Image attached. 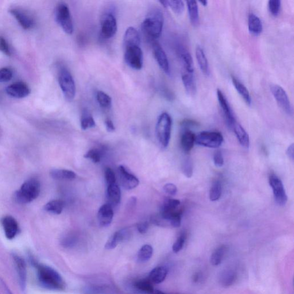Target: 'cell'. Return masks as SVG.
Returning a JSON list of instances; mask_svg holds the SVG:
<instances>
[{
  "instance_id": "7",
  "label": "cell",
  "mask_w": 294,
  "mask_h": 294,
  "mask_svg": "<svg viewBox=\"0 0 294 294\" xmlns=\"http://www.w3.org/2000/svg\"><path fill=\"white\" fill-rule=\"evenodd\" d=\"M224 141L222 135L218 132L204 131L196 136L195 142L200 146L218 148Z\"/></svg>"
},
{
  "instance_id": "23",
  "label": "cell",
  "mask_w": 294,
  "mask_h": 294,
  "mask_svg": "<svg viewBox=\"0 0 294 294\" xmlns=\"http://www.w3.org/2000/svg\"><path fill=\"white\" fill-rule=\"evenodd\" d=\"M106 197L107 204L111 205L112 207L118 206L120 203L121 190L117 184L108 186Z\"/></svg>"
},
{
  "instance_id": "35",
  "label": "cell",
  "mask_w": 294,
  "mask_h": 294,
  "mask_svg": "<svg viewBox=\"0 0 294 294\" xmlns=\"http://www.w3.org/2000/svg\"><path fill=\"white\" fill-rule=\"evenodd\" d=\"M64 204L61 200H52L46 204L44 206V210L54 214H60L62 212Z\"/></svg>"
},
{
  "instance_id": "25",
  "label": "cell",
  "mask_w": 294,
  "mask_h": 294,
  "mask_svg": "<svg viewBox=\"0 0 294 294\" xmlns=\"http://www.w3.org/2000/svg\"><path fill=\"white\" fill-rule=\"evenodd\" d=\"M196 135L190 130H184L182 134L180 144L182 148L185 153H189L194 146Z\"/></svg>"
},
{
  "instance_id": "49",
  "label": "cell",
  "mask_w": 294,
  "mask_h": 294,
  "mask_svg": "<svg viewBox=\"0 0 294 294\" xmlns=\"http://www.w3.org/2000/svg\"><path fill=\"white\" fill-rule=\"evenodd\" d=\"M105 176L107 186L115 184L116 182V175L110 168H106L105 170Z\"/></svg>"
},
{
  "instance_id": "12",
  "label": "cell",
  "mask_w": 294,
  "mask_h": 294,
  "mask_svg": "<svg viewBox=\"0 0 294 294\" xmlns=\"http://www.w3.org/2000/svg\"><path fill=\"white\" fill-rule=\"evenodd\" d=\"M10 14L16 19L22 28L26 30L32 29L36 24L34 18L26 10L18 7L10 10Z\"/></svg>"
},
{
  "instance_id": "56",
  "label": "cell",
  "mask_w": 294,
  "mask_h": 294,
  "mask_svg": "<svg viewBox=\"0 0 294 294\" xmlns=\"http://www.w3.org/2000/svg\"><path fill=\"white\" fill-rule=\"evenodd\" d=\"M287 156L292 160H294V145L292 144L288 146L287 150Z\"/></svg>"
},
{
  "instance_id": "18",
  "label": "cell",
  "mask_w": 294,
  "mask_h": 294,
  "mask_svg": "<svg viewBox=\"0 0 294 294\" xmlns=\"http://www.w3.org/2000/svg\"><path fill=\"white\" fill-rule=\"evenodd\" d=\"M2 224L7 238L12 240L16 236L19 231V226L17 220L13 216H4L2 220Z\"/></svg>"
},
{
  "instance_id": "52",
  "label": "cell",
  "mask_w": 294,
  "mask_h": 294,
  "mask_svg": "<svg viewBox=\"0 0 294 294\" xmlns=\"http://www.w3.org/2000/svg\"><path fill=\"white\" fill-rule=\"evenodd\" d=\"M164 191L170 196H175L176 194L178 188L176 186L173 184H168L164 187Z\"/></svg>"
},
{
  "instance_id": "2",
  "label": "cell",
  "mask_w": 294,
  "mask_h": 294,
  "mask_svg": "<svg viewBox=\"0 0 294 294\" xmlns=\"http://www.w3.org/2000/svg\"><path fill=\"white\" fill-rule=\"evenodd\" d=\"M164 24V16L160 9H154L143 21L142 28L147 36L156 40L161 36Z\"/></svg>"
},
{
  "instance_id": "28",
  "label": "cell",
  "mask_w": 294,
  "mask_h": 294,
  "mask_svg": "<svg viewBox=\"0 0 294 294\" xmlns=\"http://www.w3.org/2000/svg\"><path fill=\"white\" fill-rule=\"evenodd\" d=\"M168 270L164 266H157L150 273L148 280L154 284H160L167 277Z\"/></svg>"
},
{
  "instance_id": "50",
  "label": "cell",
  "mask_w": 294,
  "mask_h": 294,
  "mask_svg": "<svg viewBox=\"0 0 294 294\" xmlns=\"http://www.w3.org/2000/svg\"><path fill=\"white\" fill-rule=\"evenodd\" d=\"M76 238L72 234H68L62 240V245L66 248H71L76 244Z\"/></svg>"
},
{
  "instance_id": "36",
  "label": "cell",
  "mask_w": 294,
  "mask_h": 294,
  "mask_svg": "<svg viewBox=\"0 0 294 294\" xmlns=\"http://www.w3.org/2000/svg\"><path fill=\"white\" fill-rule=\"evenodd\" d=\"M160 2L164 8H170L174 13L181 14L184 12V4L181 0H170V1H160Z\"/></svg>"
},
{
  "instance_id": "39",
  "label": "cell",
  "mask_w": 294,
  "mask_h": 294,
  "mask_svg": "<svg viewBox=\"0 0 294 294\" xmlns=\"http://www.w3.org/2000/svg\"><path fill=\"white\" fill-rule=\"evenodd\" d=\"M81 128L83 130L92 128L96 126L94 117L88 111H84L80 118Z\"/></svg>"
},
{
  "instance_id": "30",
  "label": "cell",
  "mask_w": 294,
  "mask_h": 294,
  "mask_svg": "<svg viewBox=\"0 0 294 294\" xmlns=\"http://www.w3.org/2000/svg\"><path fill=\"white\" fill-rule=\"evenodd\" d=\"M190 20L193 26H198L200 23V14L198 4L196 1H186Z\"/></svg>"
},
{
  "instance_id": "38",
  "label": "cell",
  "mask_w": 294,
  "mask_h": 294,
  "mask_svg": "<svg viewBox=\"0 0 294 294\" xmlns=\"http://www.w3.org/2000/svg\"><path fill=\"white\" fill-rule=\"evenodd\" d=\"M153 248L152 246L146 244L143 246L138 254V262H144L148 261L152 256Z\"/></svg>"
},
{
  "instance_id": "44",
  "label": "cell",
  "mask_w": 294,
  "mask_h": 294,
  "mask_svg": "<svg viewBox=\"0 0 294 294\" xmlns=\"http://www.w3.org/2000/svg\"><path fill=\"white\" fill-rule=\"evenodd\" d=\"M84 158L90 160L94 164H98L102 160V153L98 149H91L84 154Z\"/></svg>"
},
{
  "instance_id": "29",
  "label": "cell",
  "mask_w": 294,
  "mask_h": 294,
  "mask_svg": "<svg viewBox=\"0 0 294 294\" xmlns=\"http://www.w3.org/2000/svg\"><path fill=\"white\" fill-rule=\"evenodd\" d=\"M50 176L53 179L59 180H72L76 178V174L71 170L52 169Z\"/></svg>"
},
{
  "instance_id": "17",
  "label": "cell",
  "mask_w": 294,
  "mask_h": 294,
  "mask_svg": "<svg viewBox=\"0 0 294 294\" xmlns=\"http://www.w3.org/2000/svg\"><path fill=\"white\" fill-rule=\"evenodd\" d=\"M118 170L121 184L124 188L127 190H130L138 187L139 180L136 176L128 172V170L123 166H120Z\"/></svg>"
},
{
  "instance_id": "4",
  "label": "cell",
  "mask_w": 294,
  "mask_h": 294,
  "mask_svg": "<svg viewBox=\"0 0 294 294\" xmlns=\"http://www.w3.org/2000/svg\"><path fill=\"white\" fill-rule=\"evenodd\" d=\"M172 118L168 113H163L158 117L156 126V132L158 141L161 146L166 148L171 138L172 128Z\"/></svg>"
},
{
  "instance_id": "43",
  "label": "cell",
  "mask_w": 294,
  "mask_h": 294,
  "mask_svg": "<svg viewBox=\"0 0 294 294\" xmlns=\"http://www.w3.org/2000/svg\"><path fill=\"white\" fill-rule=\"evenodd\" d=\"M187 234L185 232L180 234L172 246V250L174 253H178L183 249L186 240Z\"/></svg>"
},
{
  "instance_id": "40",
  "label": "cell",
  "mask_w": 294,
  "mask_h": 294,
  "mask_svg": "<svg viewBox=\"0 0 294 294\" xmlns=\"http://www.w3.org/2000/svg\"><path fill=\"white\" fill-rule=\"evenodd\" d=\"M152 284V282L147 278V280H140L136 281L134 286L135 288L142 292L154 294V290Z\"/></svg>"
},
{
  "instance_id": "55",
  "label": "cell",
  "mask_w": 294,
  "mask_h": 294,
  "mask_svg": "<svg viewBox=\"0 0 294 294\" xmlns=\"http://www.w3.org/2000/svg\"><path fill=\"white\" fill-rule=\"evenodd\" d=\"M106 128L109 132H114L116 128L113 122L110 119H106L105 122Z\"/></svg>"
},
{
  "instance_id": "14",
  "label": "cell",
  "mask_w": 294,
  "mask_h": 294,
  "mask_svg": "<svg viewBox=\"0 0 294 294\" xmlns=\"http://www.w3.org/2000/svg\"><path fill=\"white\" fill-rule=\"evenodd\" d=\"M216 94H218V98L220 106V108H222L224 116H225L227 124L228 126L231 128L234 124L236 122L234 112L232 111L230 104L228 102L226 96H224L222 91L218 90V91H216Z\"/></svg>"
},
{
  "instance_id": "54",
  "label": "cell",
  "mask_w": 294,
  "mask_h": 294,
  "mask_svg": "<svg viewBox=\"0 0 294 294\" xmlns=\"http://www.w3.org/2000/svg\"><path fill=\"white\" fill-rule=\"evenodd\" d=\"M149 228V224L148 222H142L138 223L137 226V229L139 233L145 234L148 231Z\"/></svg>"
},
{
  "instance_id": "24",
  "label": "cell",
  "mask_w": 294,
  "mask_h": 294,
  "mask_svg": "<svg viewBox=\"0 0 294 294\" xmlns=\"http://www.w3.org/2000/svg\"><path fill=\"white\" fill-rule=\"evenodd\" d=\"M196 56L200 71L203 72L204 75L210 76V64H208L204 49L200 46L196 48Z\"/></svg>"
},
{
  "instance_id": "27",
  "label": "cell",
  "mask_w": 294,
  "mask_h": 294,
  "mask_svg": "<svg viewBox=\"0 0 294 294\" xmlns=\"http://www.w3.org/2000/svg\"><path fill=\"white\" fill-rule=\"evenodd\" d=\"M231 130H234L236 136L240 144L243 147H244V148H248L250 146V138L248 134H247L244 128L236 122L232 126Z\"/></svg>"
},
{
  "instance_id": "60",
  "label": "cell",
  "mask_w": 294,
  "mask_h": 294,
  "mask_svg": "<svg viewBox=\"0 0 294 294\" xmlns=\"http://www.w3.org/2000/svg\"><path fill=\"white\" fill-rule=\"evenodd\" d=\"M154 293L156 294H166L162 292L158 291V290H156V291L154 292Z\"/></svg>"
},
{
  "instance_id": "20",
  "label": "cell",
  "mask_w": 294,
  "mask_h": 294,
  "mask_svg": "<svg viewBox=\"0 0 294 294\" xmlns=\"http://www.w3.org/2000/svg\"><path fill=\"white\" fill-rule=\"evenodd\" d=\"M14 260L17 270L19 284L22 290L26 288L27 272L26 264L24 259L18 254H14Z\"/></svg>"
},
{
  "instance_id": "33",
  "label": "cell",
  "mask_w": 294,
  "mask_h": 294,
  "mask_svg": "<svg viewBox=\"0 0 294 294\" xmlns=\"http://www.w3.org/2000/svg\"><path fill=\"white\" fill-rule=\"evenodd\" d=\"M180 200L176 199H168L162 205L160 214H168L178 210L180 206Z\"/></svg>"
},
{
  "instance_id": "1",
  "label": "cell",
  "mask_w": 294,
  "mask_h": 294,
  "mask_svg": "<svg viewBox=\"0 0 294 294\" xmlns=\"http://www.w3.org/2000/svg\"><path fill=\"white\" fill-rule=\"evenodd\" d=\"M32 262L37 270L38 282L42 287L51 290L62 291L66 288L65 282L60 274L51 266L38 264L36 262Z\"/></svg>"
},
{
  "instance_id": "42",
  "label": "cell",
  "mask_w": 294,
  "mask_h": 294,
  "mask_svg": "<svg viewBox=\"0 0 294 294\" xmlns=\"http://www.w3.org/2000/svg\"><path fill=\"white\" fill-rule=\"evenodd\" d=\"M222 194V184L219 180H216L212 184L210 192V198L211 201L218 200Z\"/></svg>"
},
{
  "instance_id": "48",
  "label": "cell",
  "mask_w": 294,
  "mask_h": 294,
  "mask_svg": "<svg viewBox=\"0 0 294 294\" xmlns=\"http://www.w3.org/2000/svg\"><path fill=\"white\" fill-rule=\"evenodd\" d=\"M0 52L7 56H12V50L9 44L2 36H0Z\"/></svg>"
},
{
  "instance_id": "21",
  "label": "cell",
  "mask_w": 294,
  "mask_h": 294,
  "mask_svg": "<svg viewBox=\"0 0 294 294\" xmlns=\"http://www.w3.org/2000/svg\"><path fill=\"white\" fill-rule=\"evenodd\" d=\"M123 42L124 48L130 46H140V37L138 30L134 27H129L126 30Z\"/></svg>"
},
{
  "instance_id": "11",
  "label": "cell",
  "mask_w": 294,
  "mask_h": 294,
  "mask_svg": "<svg viewBox=\"0 0 294 294\" xmlns=\"http://www.w3.org/2000/svg\"><path fill=\"white\" fill-rule=\"evenodd\" d=\"M269 183L272 189L274 200L280 206H284L288 202V196L282 180L272 174L269 178Z\"/></svg>"
},
{
  "instance_id": "41",
  "label": "cell",
  "mask_w": 294,
  "mask_h": 294,
  "mask_svg": "<svg viewBox=\"0 0 294 294\" xmlns=\"http://www.w3.org/2000/svg\"><path fill=\"white\" fill-rule=\"evenodd\" d=\"M96 98L99 105L104 109H110L112 106V100L109 95L102 91H98L96 92Z\"/></svg>"
},
{
  "instance_id": "3",
  "label": "cell",
  "mask_w": 294,
  "mask_h": 294,
  "mask_svg": "<svg viewBox=\"0 0 294 294\" xmlns=\"http://www.w3.org/2000/svg\"><path fill=\"white\" fill-rule=\"evenodd\" d=\"M40 192V182L36 179H30L26 181L20 188L15 192L14 199L18 204H28L36 199Z\"/></svg>"
},
{
  "instance_id": "16",
  "label": "cell",
  "mask_w": 294,
  "mask_h": 294,
  "mask_svg": "<svg viewBox=\"0 0 294 294\" xmlns=\"http://www.w3.org/2000/svg\"><path fill=\"white\" fill-rule=\"evenodd\" d=\"M152 49L154 56V58H156L158 64L160 66L162 70L167 74H170V68L169 62L164 50L162 48L160 44L157 42H154Z\"/></svg>"
},
{
  "instance_id": "10",
  "label": "cell",
  "mask_w": 294,
  "mask_h": 294,
  "mask_svg": "<svg viewBox=\"0 0 294 294\" xmlns=\"http://www.w3.org/2000/svg\"><path fill=\"white\" fill-rule=\"evenodd\" d=\"M117 30V20L114 14L110 13L104 14L100 22V34L102 37L106 40L113 38Z\"/></svg>"
},
{
  "instance_id": "26",
  "label": "cell",
  "mask_w": 294,
  "mask_h": 294,
  "mask_svg": "<svg viewBox=\"0 0 294 294\" xmlns=\"http://www.w3.org/2000/svg\"><path fill=\"white\" fill-rule=\"evenodd\" d=\"M179 56L184 66V70L188 72L194 73V64L190 53L184 48L179 49Z\"/></svg>"
},
{
  "instance_id": "58",
  "label": "cell",
  "mask_w": 294,
  "mask_h": 294,
  "mask_svg": "<svg viewBox=\"0 0 294 294\" xmlns=\"http://www.w3.org/2000/svg\"><path fill=\"white\" fill-rule=\"evenodd\" d=\"M199 277H200L199 274H195V276H194V281H196H196H198V280H199Z\"/></svg>"
},
{
  "instance_id": "51",
  "label": "cell",
  "mask_w": 294,
  "mask_h": 294,
  "mask_svg": "<svg viewBox=\"0 0 294 294\" xmlns=\"http://www.w3.org/2000/svg\"><path fill=\"white\" fill-rule=\"evenodd\" d=\"M214 163L216 166L218 168H222L224 164V160L222 152L218 150L214 153Z\"/></svg>"
},
{
  "instance_id": "59",
  "label": "cell",
  "mask_w": 294,
  "mask_h": 294,
  "mask_svg": "<svg viewBox=\"0 0 294 294\" xmlns=\"http://www.w3.org/2000/svg\"><path fill=\"white\" fill-rule=\"evenodd\" d=\"M200 2L202 4L203 6H206L208 5V2L206 1H200Z\"/></svg>"
},
{
  "instance_id": "31",
  "label": "cell",
  "mask_w": 294,
  "mask_h": 294,
  "mask_svg": "<svg viewBox=\"0 0 294 294\" xmlns=\"http://www.w3.org/2000/svg\"><path fill=\"white\" fill-rule=\"evenodd\" d=\"M232 80L234 87L240 95L242 96V98L245 100V102L248 105L250 106L251 104H252V98H251L250 92L248 90H247L245 85L243 84L240 81L234 76L232 77Z\"/></svg>"
},
{
  "instance_id": "45",
  "label": "cell",
  "mask_w": 294,
  "mask_h": 294,
  "mask_svg": "<svg viewBox=\"0 0 294 294\" xmlns=\"http://www.w3.org/2000/svg\"><path fill=\"white\" fill-rule=\"evenodd\" d=\"M182 170L184 175L187 178H191L193 174V165L190 158L187 157L184 160L182 166Z\"/></svg>"
},
{
  "instance_id": "13",
  "label": "cell",
  "mask_w": 294,
  "mask_h": 294,
  "mask_svg": "<svg viewBox=\"0 0 294 294\" xmlns=\"http://www.w3.org/2000/svg\"><path fill=\"white\" fill-rule=\"evenodd\" d=\"M6 94L11 98L20 99L28 96L30 90L28 84L23 82H16L9 85L6 88Z\"/></svg>"
},
{
  "instance_id": "47",
  "label": "cell",
  "mask_w": 294,
  "mask_h": 294,
  "mask_svg": "<svg viewBox=\"0 0 294 294\" xmlns=\"http://www.w3.org/2000/svg\"><path fill=\"white\" fill-rule=\"evenodd\" d=\"M281 2L280 0H270L268 2V9L270 13L274 16H277L280 13Z\"/></svg>"
},
{
  "instance_id": "9",
  "label": "cell",
  "mask_w": 294,
  "mask_h": 294,
  "mask_svg": "<svg viewBox=\"0 0 294 294\" xmlns=\"http://www.w3.org/2000/svg\"><path fill=\"white\" fill-rule=\"evenodd\" d=\"M270 90L281 109L288 115H292L293 114L292 107L287 92L284 88L280 85L272 84L270 87Z\"/></svg>"
},
{
  "instance_id": "22",
  "label": "cell",
  "mask_w": 294,
  "mask_h": 294,
  "mask_svg": "<svg viewBox=\"0 0 294 294\" xmlns=\"http://www.w3.org/2000/svg\"><path fill=\"white\" fill-rule=\"evenodd\" d=\"M182 80L186 91L189 96H194L196 92V84L194 73L184 70L182 72Z\"/></svg>"
},
{
  "instance_id": "8",
  "label": "cell",
  "mask_w": 294,
  "mask_h": 294,
  "mask_svg": "<svg viewBox=\"0 0 294 294\" xmlns=\"http://www.w3.org/2000/svg\"><path fill=\"white\" fill-rule=\"evenodd\" d=\"M126 64L134 70H141L143 65V54L140 46H130L124 48Z\"/></svg>"
},
{
  "instance_id": "15",
  "label": "cell",
  "mask_w": 294,
  "mask_h": 294,
  "mask_svg": "<svg viewBox=\"0 0 294 294\" xmlns=\"http://www.w3.org/2000/svg\"><path fill=\"white\" fill-rule=\"evenodd\" d=\"M131 232L128 228L119 230L115 232L112 236L108 239L105 248L108 250H114L119 243L129 240L131 238Z\"/></svg>"
},
{
  "instance_id": "34",
  "label": "cell",
  "mask_w": 294,
  "mask_h": 294,
  "mask_svg": "<svg viewBox=\"0 0 294 294\" xmlns=\"http://www.w3.org/2000/svg\"><path fill=\"white\" fill-rule=\"evenodd\" d=\"M236 278V274L234 270H226L220 274V281L222 286L227 288L234 284Z\"/></svg>"
},
{
  "instance_id": "53",
  "label": "cell",
  "mask_w": 294,
  "mask_h": 294,
  "mask_svg": "<svg viewBox=\"0 0 294 294\" xmlns=\"http://www.w3.org/2000/svg\"><path fill=\"white\" fill-rule=\"evenodd\" d=\"M198 125V122L189 119L184 120L181 123V126L184 130H188L190 128L197 126Z\"/></svg>"
},
{
  "instance_id": "61",
  "label": "cell",
  "mask_w": 294,
  "mask_h": 294,
  "mask_svg": "<svg viewBox=\"0 0 294 294\" xmlns=\"http://www.w3.org/2000/svg\"><path fill=\"white\" fill-rule=\"evenodd\" d=\"M9 294H10V292H9Z\"/></svg>"
},
{
  "instance_id": "57",
  "label": "cell",
  "mask_w": 294,
  "mask_h": 294,
  "mask_svg": "<svg viewBox=\"0 0 294 294\" xmlns=\"http://www.w3.org/2000/svg\"><path fill=\"white\" fill-rule=\"evenodd\" d=\"M137 202V199L136 197L132 196L131 197L130 199L129 200L127 206L129 210H132L133 208L135 206H136Z\"/></svg>"
},
{
  "instance_id": "46",
  "label": "cell",
  "mask_w": 294,
  "mask_h": 294,
  "mask_svg": "<svg viewBox=\"0 0 294 294\" xmlns=\"http://www.w3.org/2000/svg\"><path fill=\"white\" fill-rule=\"evenodd\" d=\"M14 72L12 70L8 68H0V82H9L12 79Z\"/></svg>"
},
{
  "instance_id": "19",
  "label": "cell",
  "mask_w": 294,
  "mask_h": 294,
  "mask_svg": "<svg viewBox=\"0 0 294 294\" xmlns=\"http://www.w3.org/2000/svg\"><path fill=\"white\" fill-rule=\"evenodd\" d=\"M114 216L113 207L108 204H103L99 208L98 214L100 226L104 228L109 226L113 220Z\"/></svg>"
},
{
  "instance_id": "32",
  "label": "cell",
  "mask_w": 294,
  "mask_h": 294,
  "mask_svg": "<svg viewBox=\"0 0 294 294\" xmlns=\"http://www.w3.org/2000/svg\"><path fill=\"white\" fill-rule=\"evenodd\" d=\"M248 30L251 34L258 36L262 32V22L256 14H250L248 17Z\"/></svg>"
},
{
  "instance_id": "5",
  "label": "cell",
  "mask_w": 294,
  "mask_h": 294,
  "mask_svg": "<svg viewBox=\"0 0 294 294\" xmlns=\"http://www.w3.org/2000/svg\"><path fill=\"white\" fill-rule=\"evenodd\" d=\"M58 82L66 100L68 102H72L75 98L76 88L74 80L68 68L64 67L60 68Z\"/></svg>"
},
{
  "instance_id": "37",
  "label": "cell",
  "mask_w": 294,
  "mask_h": 294,
  "mask_svg": "<svg viewBox=\"0 0 294 294\" xmlns=\"http://www.w3.org/2000/svg\"><path fill=\"white\" fill-rule=\"evenodd\" d=\"M226 246H222L216 248L210 256V262L212 266H218L222 263L226 252Z\"/></svg>"
},
{
  "instance_id": "6",
  "label": "cell",
  "mask_w": 294,
  "mask_h": 294,
  "mask_svg": "<svg viewBox=\"0 0 294 294\" xmlns=\"http://www.w3.org/2000/svg\"><path fill=\"white\" fill-rule=\"evenodd\" d=\"M56 20L65 33L72 34L74 32V26L70 12L66 4L60 2L56 7Z\"/></svg>"
}]
</instances>
